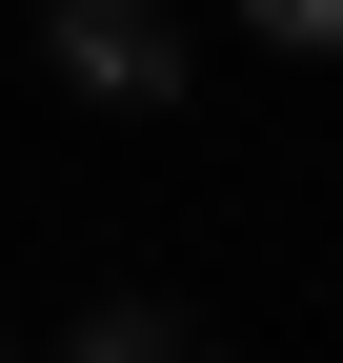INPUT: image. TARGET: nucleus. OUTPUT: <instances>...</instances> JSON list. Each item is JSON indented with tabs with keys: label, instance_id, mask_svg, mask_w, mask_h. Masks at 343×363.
Instances as JSON below:
<instances>
[{
	"label": "nucleus",
	"instance_id": "obj_2",
	"mask_svg": "<svg viewBox=\"0 0 343 363\" xmlns=\"http://www.w3.org/2000/svg\"><path fill=\"white\" fill-rule=\"evenodd\" d=\"M242 21H263L283 61H343V0H242Z\"/></svg>",
	"mask_w": 343,
	"mask_h": 363
},
{
	"label": "nucleus",
	"instance_id": "obj_3",
	"mask_svg": "<svg viewBox=\"0 0 343 363\" xmlns=\"http://www.w3.org/2000/svg\"><path fill=\"white\" fill-rule=\"evenodd\" d=\"M81 363H162V323H101V343H81Z\"/></svg>",
	"mask_w": 343,
	"mask_h": 363
},
{
	"label": "nucleus",
	"instance_id": "obj_1",
	"mask_svg": "<svg viewBox=\"0 0 343 363\" xmlns=\"http://www.w3.org/2000/svg\"><path fill=\"white\" fill-rule=\"evenodd\" d=\"M40 61L81 101H182V21L162 0H40Z\"/></svg>",
	"mask_w": 343,
	"mask_h": 363
}]
</instances>
